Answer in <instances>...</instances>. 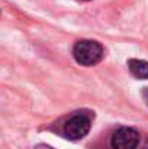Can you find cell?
Returning a JSON list of instances; mask_svg holds the SVG:
<instances>
[{
	"instance_id": "6da1fadb",
	"label": "cell",
	"mask_w": 148,
	"mask_h": 149,
	"mask_svg": "<svg viewBox=\"0 0 148 149\" xmlns=\"http://www.w3.org/2000/svg\"><path fill=\"white\" fill-rule=\"evenodd\" d=\"M73 56L77 64L83 67H93L99 64L103 58V47L97 41L81 39L76 42L73 48Z\"/></svg>"
},
{
	"instance_id": "7a4b0ae2",
	"label": "cell",
	"mask_w": 148,
	"mask_h": 149,
	"mask_svg": "<svg viewBox=\"0 0 148 149\" xmlns=\"http://www.w3.org/2000/svg\"><path fill=\"white\" fill-rule=\"evenodd\" d=\"M92 127V120L86 113H76L70 116L62 125V133L71 141H79L84 138Z\"/></svg>"
},
{
	"instance_id": "3957f363",
	"label": "cell",
	"mask_w": 148,
	"mask_h": 149,
	"mask_svg": "<svg viewBox=\"0 0 148 149\" xmlns=\"http://www.w3.org/2000/svg\"><path fill=\"white\" fill-rule=\"evenodd\" d=\"M140 143V133L132 127L118 129L110 141L112 149H137Z\"/></svg>"
},
{
	"instance_id": "277c9868",
	"label": "cell",
	"mask_w": 148,
	"mask_h": 149,
	"mask_svg": "<svg viewBox=\"0 0 148 149\" xmlns=\"http://www.w3.org/2000/svg\"><path fill=\"white\" fill-rule=\"evenodd\" d=\"M128 68H129V72L135 78H140V80H147L148 78V62L147 61L132 58V59L128 61Z\"/></svg>"
},
{
	"instance_id": "5b68a950",
	"label": "cell",
	"mask_w": 148,
	"mask_h": 149,
	"mask_svg": "<svg viewBox=\"0 0 148 149\" xmlns=\"http://www.w3.org/2000/svg\"><path fill=\"white\" fill-rule=\"evenodd\" d=\"M142 99H144V101L148 104V87H145V88L142 90Z\"/></svg>"
},
{
	"instance_id": "8992f818",
	"label": "cell",
	"mask_w": 148,
	"mask_h": 149,
	"mask_svg": "<svg viewBox=\"0 0 148 149\" xmlns=\"http://www.w3.org/2000/svg\"><path fill=\"white\" fill-rule=\"evenodd\" d=\"M35 149H52V148L48 146V145H38V146H35Z\"/></svg>"
},
{
	"instance_id": "52a82bcc",
	"label": "cell",
	"mask_w": 148,
	"mask_h": 149,
	"mask_svg": "<svg viewBox=\"0 0 148 149\" xmlns=\"http://www.w3.org/2000/svg\"><path fill=\"white\" fill-rule=\"evenodd\" d=\"M141 149H148V141L144 143V145H142V148H141Z\"/></svg>"
},
{
	"instance_id": "ba28073f",
	"label": "cell",
	"mask_w": 148,
	"mask_h": 149,
	"mask_svg": "<svg viewBox=\"0 0 148 149\" xmlns=\"http://www.w3.org/2000/svg\"><path fill=\"white\" fill-rule=\"evenodd\" d=\"M84 1H86V0H84Z\"/></svg>"
}]
</instances>
